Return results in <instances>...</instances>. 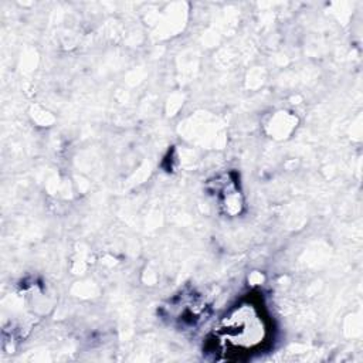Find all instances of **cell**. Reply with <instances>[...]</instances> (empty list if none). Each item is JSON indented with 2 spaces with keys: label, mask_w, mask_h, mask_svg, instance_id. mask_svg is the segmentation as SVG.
Listing matches in <instances>:
<instances>
[{
  "label": "cell",
  "mask_w": 363,
  "mask_h": 363,
  "mask_svg": "<svg viewBox=\"0 0 363 363\" xmlns=\"http://www.w3.org/2000/svg\"><path fill=\"white\" fill-rule=\"evenodd\" d=\"M267 336L261 312L254 305H241L223 319L217 329L218 340L227 353H245L258 347Z\"/></svg>",
  "instance_id": "1"
}]
</instances>
